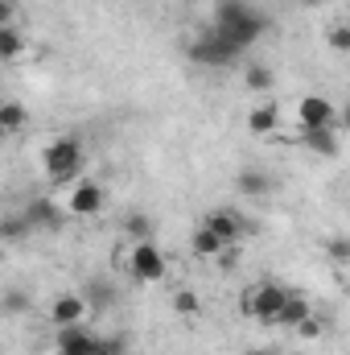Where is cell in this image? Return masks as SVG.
I'll return each mask as SVG.
<instances>
[{"instance_id":"f546056e","label":"cell","mask_w":350,"mask_h":355,"mask_svg":"<svg viewBox=\"0 0 350 355\" xmlns=\"http://www.w3.org/2000/svg\"><path fill=\"white\" fill-rule=\"evenodd\" d=\"M248 355H268V352H248Z\"/></svg>"},{"instance_id":"4fadbf2b","label":"cell","mask_w":350,"mask_h":355,"mask_svg":"<svg viewBox=\"0 0 350 355\" xmlns=\"http://www.w3.org/2000/svg\"><path fill=\"white\" fill-rule=\"evenodd\" d=\"M79 297L87 302V310H111V302H116V289H111V281H103V277H91L87 289H83Z\"/></svg>"},{"instance_id":"6da1fadb","label":"cell","mask_w":350,"mask_h":355,"mask_svg":"<svg viewBox=\"0 0 350 355\" xmlns=\"http://www.w3.org/2000/svg\"><path fill=\"white\" fill-rule=\"evenodd\" d=\"M243 58V50L223 33V29H202L194 42H190V62H198V67H214V71H227V67H235Z\"/></svg>"},{"instance_id":"d6986e66","label":"cell","mask_w":350,"mask_h":355,"mask_svg":"<svg viewBox=\"0 0 350 355\" xmlns=\"http://www.w3.org/2000/svg\"><path fill=\"white\" fill-rule=\"evenodd\" d=\"M21 50H25V37L12 25H0V58L12 62V58H21Z\"/></svg>"},{"instance_id":"5b68a950","label":"cell","mask_w":350,"mask_h":355,"mask_svg":"<svg viewBox=\"0 0 350 355\" xmlns=\"http://www.w3.org/2000/svg\"><path fill=\"white\" fill-rule=\"evenodd\" d=\"M202 227H206V232H210V236H214L219 244H227V248H231V244H235V240H239V236L248 232V223H243V219H239V215H235L231 207H223V211H210Z\"/></svg>"},{"instance_id":"f1b7e54d","label":"cell","mask_w":350,"mask_h":355,"mask_svg":"<svg viewBox=\"0 0 350 355\" xmlns=\"http://www.w3.org/2000/svg\"><path fill=\"white\" fill-rule=\"evenodd\" d=\"M12 12H17V4L12 0H0V25H12Z\"/></svg>"},{"instance_id":"ba28073f","label":"cell","mask_w":350,"mask_h":355,"mask_svg":"<svg viewBox=\"0 0 350 355\" xmlns=\"http://www.w3.org/2000/svg\"><path fill=\"white\" fill-rule=\"evenodd\" d=\"M21 215L33 232H58V223H62V211L54 207V198H33Z\"/></svg>"},{"instance_id":"4dcf8cb0","label":"cell","mask_w":350,"mask_h":355,"mask_svg":"<svg viewBox=\"0 0 350 355\" xmlns=\"http://www.w3.org/2000/svg\"><path fill=\"white\" fill-rule=\"evenodd\" d=\"M4 137H8V132H4V128H0V141H4Z\"/></svg>"},{"instance_id":"cb8c5ba5","label":"cell","mask_w":350,"mask_h":355,"mask_svg":"<svg viewBox=\"0 0 350 355\" xmlns=\"http://www.w3.org/2000/svg\"><path fill=\"white\" fill-rule=\"evenodd\" d=\"M124 352H128L124 335H107V339H99V347H95V355H124Z\"/></svg>"},{"instance_id":"ac0fdd59","label":"cell","mask_w":350,"mask_h":355,"mask_svg":"<svg viewBox=\"0 0 350 355\" xmlns=\"http://www.w3.org/2000/svg\"><path fill=\"white\" fill-rule=\"evenodd\" d=\"M29 232H33V227L25 223V215H21V211H17V215H0V240H17V244H21Z\"/></svg>"},{"instance_id":"9c48e42d","label":"cell","mask_w":350,"mask_h":355,"mask_svg":"<svg viewBox=\"0 0 350 355\" xmlns=\"http://www.w3.org/2000/svg\"><path fill=\"white\" fill-rule=\"evenodd\" d=\"M83 314H87V302H83L79 293H62V297H54V306H50V318H54L58 327H75V322H83Z\"/></svg>"},{"instance_id":"484cf974","label":"cell","mask_w":350,"mask_h":355,"mask_svg":"<svg viewBox=\"0 0 350 355\" xmlns=\"http://www.w3.org/2000/svg\"><path fill=\"white\" fill-rule=\"evenodd\" d=\"M330 50H334V54H347L350 50V29L347 25H338V29L330 33Z\"/></svg>"},{"instance_id":"603a6c76","label":"cell","mask_w":350,"mask_h":355,"mask_svg":"<svg viewBox=\"0 0 350 355\" xmlns=\"http://www.w3.org/2000/svg\"><path fill=\"white\" fill-rule=\"evenodd\" d=\"M248 87H252V91H268V87H272V71L260 67V62H256V67H248Z\"/></svg>"},{"instance_id":"7c38bea8","label":"cell","mask_w":350,"mask_h":355,"mask_svg":"<svg viewBox=\"0 0 350 355\" xmlns=\"http://www.w3.org/2000/svg\"><path fill=\"white\" fill-rule=\"evenodd\" d=\"M309 314H313V306H309L301 293H288V297H284V306L276 310V327H297V322H305Z\"/></svg>"},{"instance_id":"44dd1931","label":"cell","mask_w":350,"mask_h":355,"mask_svg":"<svg viewBox=\"0 0 350 355\" xmlns=\"http://www.w3.org/2000/svg\"><path fill=\"white\" fill-rule=\"evenodd\" d=\"M25 120H29V112H25L21 103H0V128H4V132H21Z\"/></svg>"},{"instance_id":"3957f363","label":"cell","mask_w":350,"mask_h":355,"mask_svg":"<svg viewBox=\"0 0 350 355\" xmlns=\"http://www.w3.org/2000/svg\"><path fill=\"white\" fill-rule=\"evenodd\" d=\"M288 289H280L276 281H260L256 289L243 293V314L248 318H260V322H276V310L284 306Z\"/></svg>"},{"instance_id":"8992f818","label":"cell","mask_w":350,"mask_h":355,"mask_svg":"<svg viewBox=\"0 0 350 355\" xmlns=\"http://www.w3.org/2000/svg\"><path fill=\"white\" fill-rule=\"evenodd\" d=\"M297 116H301L305 128H326V124L338 120V107H334L326 95H305V99L297 103Z\"/></svg>"},{"instance_id":"4316f807","label":"cell","mask_w":350,"mask_h":355,"mask_svg":"<svg viewBox=\"0 0 350 355\" xmlns=\"http://www.w3.org/2000/svg\"><path fill=\"white\" fill-rule=\"evenodd\" d=\"M297 331H301V335H305V339H313V335H322V322H317V318H313V314H309V318H305V322H297Z\"/></svg>"},{"instance_id":"277c9868","label":"cell","mask_w":350,"mask_h":355,"mask_svg":"<svg viewBox=\"0 0 350 355\" xmlns=\"http://www.w3.org/2000/svg\"><path fill=\"white\" fill-rule=\"evenodd\" d=\"M128 268H132L136 281H161L165 277V252L153 240H136V248L128 257Z\"/></svg>"},{"instance_id":"7a4b0ae2","label":"cell","mask_w":350,"mask_h":355,"mask_svg":"<svg viewBox=\"0 0 350 355\" xmlns=\"http://www.w3.org/2000/svg\"><path fill=\"white\" fill-rule=\"evenodd\" d=\"M83 170V145L75 137H58L50 149H46V174L54 182H66Z\"/></svg>"},{"instance_id":"1f68e13d","label":"cell","mask_w":350,"mask_h":355,"mask_svg":"<svg viewBox=\"0 0 350 355\" xmlns=\"http://www.w3.org/2000/svg\"><path fill=\"white\" fill-rule=\"evenodd\" d=\"M313 4H330V0H313Z\"/></svg>"},{"instance_id":"9a60e30c","label":"cell","mask_w":350,"mask_h":355,"mask_svg":"<svg viewBox=\"0 0 350 355\" xmlns=\"http://www.w3.org/2000/svg\"><path fill=\"white\" fill-rule=\"evenodd\" d=\"M235 186L248 194V198H264L268 190H272V178L268 174H260V170H243V174L235 178Z\"/></svg>"},{"instance_id":"5bb4252c","label":"cell","mask_w":350,"mask_h":355,"mask_svg":"<svg viewBox=\"0 0 350 355\" xmlns=\"http://www.w3.org/2000/svg\"><path fill=\"white\" fill-rule=\"evenodd\" d=\"M252 8H256L252 0H219V4H214V25H219V29H227V25L243 21Z\"/></svg>"},{"instance_id":"83f0119b","label":"cell","mask_w":350,"mask_h":355,"mask_svg":"<svg viewBox=\"0 0 350 355\" xmlns=\"http://www.w3.org/2000/svg\"><path fill=\"white\" fill-rule=\"evenodd\" d=\"M330 257H334V261H347V257H350V244L342 240V236H338V240H330Z\"/></svg>"},{"instance_id":"7402d4cb","label":"cell","mask_w":350,"mask_h":355,"mask_svg":"<svg viewBox=\"0 0 350 355\" xmlns=\"http://www.w3.org/2000/svg\"><path fill=\"white\" fill-rule=\"evenodd\" d=\"M223 248H227V244H219L206 227H198V232H194V252H198V257H219Z\"/></svg>"},{"instance_id":"2e32d148","label":"cell","mask_w":350,"mask_h":355,"mask_svg":"<svg viewBox=\"0 0 350 355\" xmlns=\"http://www.w3.org/2000/svg\"><path fill=\"white\" fill-rule=\"evenodd\" d=\"M124 232H128L132 240H153V219H149L145 211H128V215H124Z\"/></svg>"},{"instance_id":"ffe728a7","label":"cell","mask_w":350,"mask_h":355,"mask_svg":"<svg viewBox=\"0 0 350 355\" xmlns=\"http://www.w3.org/2000/svg\"><path fill=\"white\" fill-rule=\"evenodd\" d=\"M276 120H280V116H276V107H272V103H264V107H252L248 128H252L256 137H264V132H272V128H276Z\"/></svg>"},{"instance_id":"52a82bcc","label":"cell","mask_w":350,"mask_h":355,"mask_svg":"<svg viewBox=\"0 0 350 355\" xmlns=\"http://www.w3.org/2000/svg\"><path fill=\"white\" fill-rule=\"evenodd\" d=\"M58 343V355H95V347H99V335H91L87 327H62V335L54 339Z\"/></svg>"},{"instance_id":"8fae6325","label":"cell","mask_w":350,"mask_h":355,"mask_svg":"<svg viewBox=\"0 0 350 355\" xmlns=\"http://www.w3.org/2000/svg\"><path fill=\"white\" fill-rule=\"evenodd\" d=\"M99 207H103V190L95 182H79L71 194V215H99Z\"/></svg>"},{"instance_id":"d6a6232c","label":"cell","mask_w":350,"mask_h":355,"mask_svg":"<svg viewBox=\"0 0 350 355\" xmlns=\"http://www.w3.org/2000/svg\"><path fill=\"white\" fill-rule=\"evenodd\" d=\"M293 355H301V352H293Z\"/></svg>"},{"instance_id":"30bf717a","label":"cell","mask_w":350,"mask_h":355,"mask_svg":"<svg viewBox=\"0 0 350 355\" xmlns=\"http://www.w3.org/2000/svg\"><path fill=\"white\" fill-rule=\"evenodd\" d=\"M301 145L313 149V153H322V157H338V132H334V124H326V128H305V132H301Z\"/></svg>"},{"instance_id":"d4e9b609","label":"cell","mask_w":350,"mask_h":355,"mask_svg":"<svg viewBox=\"0 0 350 355\" xmlns=\"http://www.w3.org/2000/svg\"><path fill=\"white\" fill-rule=\"evenodd\" d=\"M174 310H177V314H198V293L181 289V293L174 297Z\"/></svg>"},{"instance_id":"e0dca14e","label":"cell","mask_w":350,"mask_h":355,"mask_svg":"<svg viewBox=\"0 0 350 355\" xmlns=\"http://www.w3.org/2000/svg\"><path fill=\"white\" fill-rule=\"evenodd\" d=\"M25 310H29V293H25V289H17V285H12V289H4V293H0V314L17 318V314H25Z\"/></svg>"}]
</instances>
